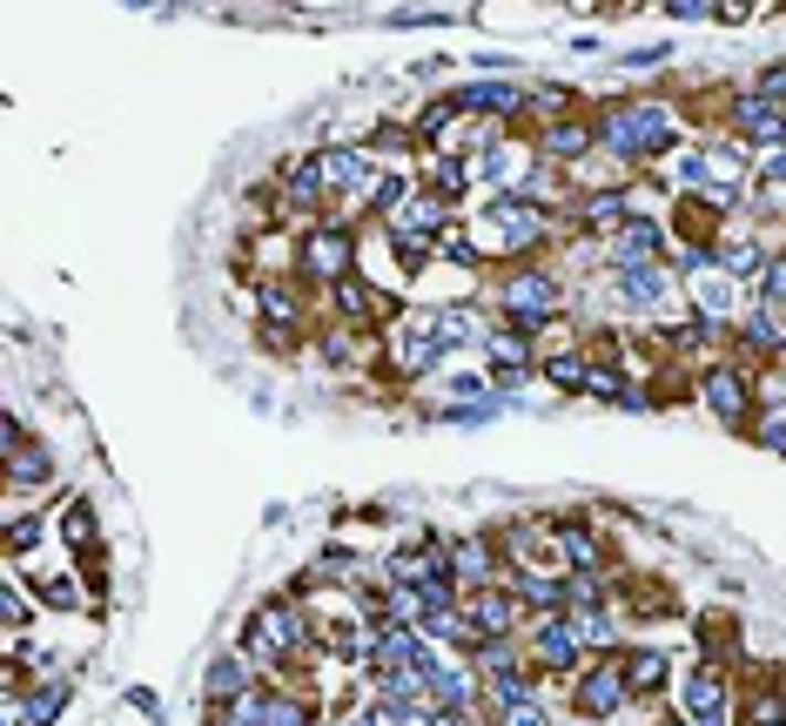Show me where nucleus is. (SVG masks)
<instances>
[{
    "instance_id": "obj_44",
    "label": "nucleus",
    "mask_w": 786,
    "mask_h": 726,
    "mask_svg": "<svg viewBox=\"0 0 786 726\" xmlns=\"http://www.w3.org/2000/svg\"><path fill=\"white\" fill-rule=\"evenodd\" d=\"M666 726H699V719H685V713H679V719H666Z\"/></svg>"
},
{
    "instance_id": "obj_9",
    "label": "nucleus",
    "mask_w": 786,
    "mask_h": 726,
    "mask_svg": "<svg viewBox=\"0 0 786 726\" xmlns=\"http://www.w3.org/2000/svg\"><path fill=\"white\" fill-rule=\"evenodd\" d=\"M491 222L504 229V242H511V250H524V242H538V235H545V209L532 202V189H511V196H497V202H491Z\"/></svg>"
},
{
    "instance_id": "obj_38",
    "label": "nucleus",
    "mask_w": 786,
    "mask_h": 726,
    "mask_svg": "<svg viewBox=\"0 0 786 726\" xmlns=\"http://www.w3.org/2000/svg\"><path fill=\"white\" fill-rule=\"evenodd\" d=\"M0 619H8V632H21V619H28V606H21V592H0Z\"/></svg>"
},
{
    "instance_id": "obj_17",
    "label": "nucleus",
    "mask_w": 786,
    "mask_h": 726,
    "mask_svg": "<svg viewBox=\"0 0 786 726\" xmlns=\"http://www.w3.org/2000/svg\"><path fill=\"white\" fill-rule=\"evenodd\" d=\"M659 250H666V229L659 222H646V215H632L626 229H619V270H632V263H659Z\"/></svg>"
},
{
    "instance_id": "obj_22",
    "label": "nucleus",
    "mask_w": 786,
    "mask_h": 726,
    "mask_svg": "<svg viewBox=\"0 0 786 726\" xmlns=\"http://www.w3.org/2000/svg\"><path fill=\"white\" fill-rule=\"evenodd\" d=\"M666 680H672V666H666V653H652V645H646V653H626V686L646 699V693H666Z\"/></svg>"
},
{
    "instance_id": "obj_33",
    "label": "nucleus",
    "mask_w": 786,
    "mask_h": 726,
    "mask_svg": "<svg viewBox=\"0 0 786 726\" xmlns=\"http://www.w3.org/2000/svg\"><path fill=\"white\" fill-rule=\"evenodd\" d=\"M262 726H316V713L296 706V699H276V693H270V713H262Z\"/></svg>"
},
{
    "instance_id": "obj_4",
    "label": "nucleus",
    "mask_w": 786,
    "mask_h": 726,
    "mask_svg": "<svg viewBox=\"0 0 786 726\" xmlns=\"http://www.w3.org/2000/svg\"><path fill=\"white\" fill-rule=\"evenodd\" d=\"M524 645H532V660H538L545 673H572L578 653H585V639H578V625H572L565 612H545L532 632H524Z\"/></svg>"
},
{
    "instance_id": "obj_28",
    "label": "nucleus",
    "mask_w": 786,
    "mask_h": 726,
    "mask_svg": "<svg viewBox=\"0 0 786 726\" xmlns=\"http://www.w3.org/2000/svg\"><path fill=\"white\" fill-rule=\"evenodd\" d=\"M61 706H67V680H41V686H34V699H28V719H34V726H48Z\"/></svg>"
},
{
    "instance_id": "obj_27",
    "label": "nucleus",
    "mask_w": 786,
    "mask_h": 726,
    "mask_svg": "<svg viewBox=\"0 0 786 726\" xmlns=\"http://www.w3.org/2000/svg\"><path fill=\"white\" fill-rule=\"evenodd\" d=\"M585 148H598V135H591L585 122H558V128H545V155L572 161V155H585Z\"/></svg>"
},
{
    "instance_id": "obj_25",
    "label": "nucleus",
    "mask_w": 786,
    "mask_h": 726,
    "mask_svg": "<svg viewBox=\"0 0 786 726\" xmlns=\"http://www.w3.org/2000/svg\"><path fill=\"white\" fill-rule=\"evenodd\" d=\"M484 350H491V370H497V377H517L524 364H532V344H524V330H497V337H484Z\"/></svg>"
},
{
    "instance_id": "obj_32",
    "label": "nucleus",
    "mask_w": 786,
    "mask_h": 726,
    "mask_svg": "<svg viewBox=\"0 0 786 726\" xmlns=\"http://www.w3.org/2000/svg\"><path fill=\"white\" fill-rule=\"evenodd\" d=\"M491 699H497V706H524V699H532V680H524V673L511 666V673H497V680H491Z\"/></svg>"
},
{
    "instance_id": "obj_10",
    "label": "nucleus",
    "mask_w": 786,
    "mask_h": 726,
    "mask_svg": "<svg viewBox=\"0 0 786 726\" xmlns=\"http://www.w3.org/2000/svg\"><path fill=\"white\" fill-rule=\"evenodd\" d=\"M316 161H323V182H329L336 196H370V182H377V169H370L364 148H323Z\"/></svg>"
},
{
    "instance_id": "obj_45",
    "label": "nucleus",
    "mask_w": 786,
    "mask_h": 726,
    "mask_svg": "<svg viewBox=\"0 0 786 726\" xmlns=\"http://www.w3.org/2000/svg\"><path fill=\"white\" fill-rule=\"evenodd\" d=\"M229 726H249V719H229Z\"/></svg>"
},
{
    "instance_id": "obj_31",
    "label": "nucleus",
    "mask_w": 786,
    "mask_h": 726,
    "mask_svg": "<svg viewBox=\"0 0 786 726\" xmlns=\"http://www.w3.org/2000/svg\"><path fill=\"white\" fill-rule=\"evenodd\" d=\"M545 370H552L558 390H585V383H591V364H585V357H552Z\"/></svg>"
},
{
    "instance_id": "obj_41",
    "label": "nucleus",
    "mask_w": 786,
    "mask_h": 726,
    "mask_svg": "<svg viewBox=\"0 0 786 726\" xmlns=\"http://www.w3.org/2000/svg\"><path fill=\"white\" fill-rule=\"evenodd\" d=\"M713 14H720V21H746V14H753V0H720Z\"/></svg>"
},
{
    "instance_id": "obj_23",
    "label": "nucleus",
    "mask_w": 786,
    "mask_h": 726,
    "mask_svg": "<svg viewBox=\"0 0 786 726\" xmlns=\"http://www.w3.org/2000/svg\"><path fill=\"white\" fill-rule=\"evenodd\" d=\"M532 612H565L572 606V592H565V579H538V572H517V586H511Z\"/></svg>"
},
{
    "instance_id": "obj_13",
    "label": "nucleus",
    "mask_w": 786,
    "mask_h": 726,
    "mask_svg": "<svg viewBox=\"0 0 786 726\" xmlns=\"http://www.w3.org/2000/svg\"><path fill=\"white\" fill-rule=\"evenodd\" d=\"M464 115H517L524 108V88H511V81H471V88L451 95Z\"/></svg>"
},
{
    "instance_id": "obj_46",
    "label": "nucleus",
    "mask_w": 786,
    "mask_h": 726,
    "mask_svg": "<svg viewBox=\"0 0 786 726\" xmlns=\"http://www.w3.org/2000/svg\"><path fill=\"white\" fill-rule=\"evenodd\" d=\"M773 726H786V719H773Z\"/></svg>"
},
{
    "instance_id": "obj_16",
    "label": "nucleus",
    "mask_w": 786,
    "mask_h": 726,
    "mask_svg": "<svg viewBox=\"0 0 786 726\" xmlns=\"http://www.w3.org/2000/svg\"><path fill=\"white\" fill-rule=\"evenodd\" d=\"M666 290H672V283H666L659 263H632V270H619V303H626V309H659Z\"/></svg>"
},
{
    "instance_id": "obj_11",
    "label": "nucleus",
    "mask_w": 786,
    "mask_h": 726,
    "mask_svg": "<svg viewBox=\"0 0 786 726\" xmlns=\"http://www.w3.org/2000/svg\"><path fill=\"white\" fill-rule=\"evenodd\" d=\"M733 122H740L746 141H759V148H786V115H779V102H766V95H740Z\"/></svg>"
},
{
    "instance_id": "obj_34",
    "label": "nucleus",
    "mask_w": 786,
    "mask_h": 726,
    "mask_svg": "<svg viewBox=\"0 0 786 726\" xmlns=\"http://www.w3.org/2000/svg\"><path fill=\"white\" fill-rule=\"evenodd\" d=\"M497 418V397H478V403H451L444 424H491Z\"/></svg>"
},
{
    "instance_id": "obj_20",
    "label": "nucleus",
    "mask_w": 786,
    "mask_h": 726,
    "mask_svg": "<svg viewBox=\"0 0 786 726\" xmlns=\"http://www.w3.org/2000/svg\"><path fill=\"white\" fill-rule=\"evenodd\" d=\"M249 686H255V680H249V666H242L235 653L209 660V673H202V693H209V699H222V706H235V699H242Z\"/></svg>"
},
{
    "instance_id": "obj_12",
    "label": "nucleus",
    "mask_w": 786,
    "mask_h": 726,
    "mask_svg": "<svg viewBox=\"0 0 786 726\" xmlns=\"http://www.w3.org/2000/svg\"><path fill=\"white\" fill-rule=\"evenodd\" d=\"M679 713L699 719V726H720V719H726V680H720V673H692V680L679 686Z\"/></svg>"
},
{
    "instance_id": "obj_18",
    "label": "nucleus",
    "mask_w": 786,
    "mask_h": 726,
    "mask_svg": "<svg viewBox=\"0 0 786 726\" xmlns=\"http://www.w3.org/2000/svg\"><path fill=\"white\" fill-rule=\"evenodd\" d=\"M329 196V182H323V161L310 155V161H296L290 169V182H283V209H296V215H316V202Z\"/></svg>"
},
{
    "instance_id": "obj_5",
    "label": "nucleus",
    "mask_w": 786,
    "mask_h": 726,
    "mask_svg": "<svg viewBox=\"0 0 786 726\" xmlns=\"http://www.w3.org/2000/svg\"><path fill=\"white\" fill-rule=\"evenodd\" d=\"M349 256H357V250H349V229L323 222V229H310V242H303V276L329 290V283H343V276H357V270H349Z\"/></svg>"
},
{
    "instance_id": "obj_15",
    "label": "nucleus",
    "mask_w": 786,
    "mask_h": 726,
    "mask_svg": "<svg viewBox=\"0 0 786 726\" xmlns=\"http://www.w3.org/2000/svg\"><path fill=\"white\" fill-rule=\"evenodd\" d=\"M632 215H639V196H619V189H605V196H585V202H578V222H585V229H598V235L626 229Z\"/></svg>"
},
{
    "instance_id": "obj_3",
    "label": "nucleus",
    "mask_w": 786,
    "mask_h": 726,
    "mask_svg": "<svg viewBox=\"0 0 786 726\" xmlns=\"http://www.w3.org/2000/svg\"><path fill=\"white\" fill-rule=\"evenodd\" d=\"M504 309H511L517 330H545V323L558 316V283H552L545 270H517V276L504 283Z\"/></svg>"
},
{
    "instance_id": "obj_6",
    "label": "nucleus",
    "mask_w": 786,
    "mask_h": 726,
    "mask_svg": "<svg viewBox=\"0 0 786 726\" xmlns=\"http://www.w3.org/2000/svg\"><path fill=\"white\" fill-rule=\"evenodd\" d=\"M517 612H524V599L504 592V586H471V599H464V619H471L478 645L484 639H511L517 632Z\"/></svg>"
},
{
    "instance_id": "obj_21",
    "label": "nucleus",
    "mask_w": 786,
    "mask_h": 726,
    "mask_svg": "<svg viewBox=\"0 0 786 726\" xmlns=\"http://www.w3.org/2000/svg\"><path fill=\"white\" fill-rule=\"evenodd\" d=\"M720 270L733 283H759L766 276V250H759V242H746V235H733V242H720Z\"/></svg>"
},
{
    "instance_id": "obj_1",
    "label": "nucleus",
    "mask_w": 786,
    "mask_h": 726,
    "mask_svg": "<svg viewBox=\"0 0 786 726\" xmlns=\"http://www.w3.org/2000/svg\"><path fill=\"white\" fill-rule=\"evenodd\" d=\"M591 135H598L605 155H619V161H652V155L672 148V115L659 102H626V108H611Z\"/></svg>"
},
{
    "instance_id": "obj_14",
    "label": "nucleus",
    "mask_w": 786,
    "mask_h": 726,
    "mask_svg": "<svg viewBox=\"0 0 786 726\" xmlns=\"http://www.w3.org/2000/svg\"><path fill=\"white\" fill-rule=\"evenodd\" d=\"M451 579H464V586H497V545L458 538V545H451Z\"/></svg>"
},
{
    "instance_id": "obj_30",
    "label": "nucleus",
    "mask_w": 786,
    "mask_h": 726,
    "mask_svg": "<svg viewBox=\"0 0 786 726\" xmlns=\"http://www.w3.org/2000/svg\"><path fill=\"white\" fill-rule=\"evenodd\" d=\"M8 477L14 484H41V477H54V457L48 451H21V457H8Z\"/></svg>"
},
{
    "instance_id": "obj_35",
    "label": "nucleus",
    "mask_w": 786,
    "mask_h": 726,
    "mask_svg": "<svg viewBox=\"0 0 786 726\" xmlns=\"http://www.w3.org/2000/svg\"><path fill=\"white\" fill-rule=\"evenodd\" d=\"M430 189H437V196H458V189H464V161H437V169H430Z\"/></svg>"
},
{
    "instance_id": "obj_8",
    "label": "nucleus",
    "mask_w": 786,
    "mask_h": 726,
    "mask_svg": "<svg viewBox=\"0 0 786 726\" xmlns=\"http://www.w3.org/2000/svg\"><path fill=\"white\" fill-rule=\"evenodd\" d=\"M699 390H706V403H713L726 424H740V418H746V403H753V377H746V364H713L706 377H699Z\"/></svg>"
},
{
    "instance_id": "obj_39",
    "label": "nucleus",
    "mask_w": 786,
    "mask_h": 726,
    "mask_svg": "<svg viewBox=\"0 0 786 726\" xmlns=\"http://www.w3.org/2000/svg\"><path fill=\"white\" fill-rule=\"evenodd\" d=\"M67 538L87 551V505H74V512H67Z\"/></svg>"
},
{
    "instance_id": "obj_37",
    "label": "nucleus",
    "mask_w": 786,
    "mask_h": 726,
    "mask_svg": "<svg viewBox=\"0 0 786 726\" xmlns=\"http://www.w3.org/2000/svg\"><path fill=\"white\" fill-rule=\"evenodd\" d=\"M504 726H552L538 699H524V706H504Z\"/></svg>"
},
{
    "instance_id": "obj_19",
    "label": "nucleus",
    "mask_w": 786,
    "mask_h": 726,
    "mask_svg": "<svg viewBox=\"0 0 786 726\" xmlns=\"http://www.w3.org/2000/svg\"><path fill=\"white\" fill-rule=\"evenodd\" d=\"M740 344H746V350H759V357L786 350V330H779V303H759V309H746V323H740Z\"/></svg>"
},
{
    "instance_id": "obj_7",
    "label": "nucleus",
    "mask_w": 786,
    "mask_h": 726,
    "mask_svg": "<svg viewBox=\"0 0 786 726\" xmlns=\"http://www.w3.org/2000/svg\"><path fill=\"white\" fill-rule=\"evenodd\" d=\"M632 699V686H626V660H598L585 680H578V713L585 719H611Z\"/></svg>"
},
{
    "instance_id": "obj_36",
    "label": "nucleus",
    "mask_w": 786,
    "mask_h": 726,
    "mask_svg": "<svg viewBox=\"0 0 786 726\" xmlns=\"http://www.w3.org/2000/svg\"><path fill=\"white\" fill-rule=\"evenodd\" d=\"M753 95H766V102H786V61H773V67L753 81Z\"/></svg>"
},
{
    "instance_id": "obj_42",
    "label": "nucleus",
    "mask_w": 786,
    "mask_h": 726,
    "mask_svg": "<svg viewBox=\"0 0 786 726\" xmlns=\"http://www.w3.org/2000/svg\"><path fill=\"white\" fill-rule=\"evenodd\" d=\"M672 14H685V21H699V14H713L706 0H672Z\"/></svg>"
},
{
    "instance_id": "obj_24",
    "label": "nucleus",
    "mask_w": 786,
    "mask_h": 726,
    "mask_svg": "<svg viewBox=\"0 0 786 726\" xmlns=\"http://www.w3.org/2000/svg\"><path fill=\"white\" fill-rule=\"evenodd\" d=\"M329 296H336V316H349V323H370L384 303H377V290H364V276H343V283H329Z\"/></svg>"
},
{
    "instance_id": "obj_40",
    "label": "nucleus",
    "mask_w": 786,
    "mask_h": 726,
    "mask_svg": "<svg viewBox=\"0 0 786 726\" xmlns=\"http://www.w3.org/2000/svg\"><path fill=\"white\" fill-rule=\"evenodd\" d=\"M753 719L773 726V719H779V693H759V699H753Z\"/></svg>"
},
{
    "instance_id": "obj_26",
    "label": "nucleus",
    "mask_w": 786,
    "mask_h": 726,
    "mask_svg": "<svg viewBox=\"0 0 786 726\" xmlns=\"http://www.w3.org/2000/svg\"><path fill=\"white\" fill-rule=\"evenodd\" d=\"M558 551L572 558V572H591L598 565V532L591 525H558Z\"/></svg>"
},
{
    "instance_id": "obj_2",
    "label": "nucleus",
    "mask_w": 786,
    "mask_h": 726,
    "mask_svg": "<svg viewBox=\"0 0 786 726\" xmlns=\"http://www.w3.org/2000/svg\"><path fill=\"white\" fill-rule=\"evenodd\" d=\"M310 645V625L290 599H270V606H255L249 619V653H262V666H283L290 653H303Z\"/></svg>"
},
{
    "instance_id": "obj_29",
    "label": "nucleus",
    "mask_w": 786,
    "mask_h": 726,
    "mask_svg": "<svg viewBox=\"0 0 786 726\" xmlns=\"http://www.w3.org/2000/svg\"><path fill=\"white\" fill-rule=\"evenodd\" d=\"M572 625H578V639H585V645H598V653H605V645H611V639H619V625H611V619H605L598 606H585V612H578Z\"/></svg>"
},
{
    "instance_id": "obj_43",
    "label": "nucleus",
    "mask_w": 786,
    "mask_h": 726,
    "mask_svg": "<svg viewBox=\"0 0 786 726\" xmlns=\"http://www.w3.org/2000/svg\"><path fill=\"white\" fill-rule=\"evenodd\" d=\"M766 182H786V148H779V155H766Z\"/></svg>"
}]
</instances>
